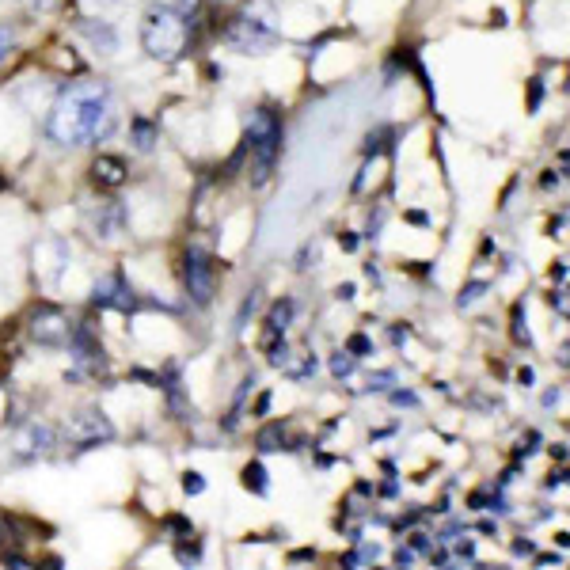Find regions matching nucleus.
I'll use <instances>...</instances> for the list:
<instances>
[{
    "instance_id": "obj_7",
    "label": "nucleus",
    "mask_w": 570,
    "mask_h": 570,
    "mask_svg": "<svg viewBox=\"0 0 570 570\" xmlns=\"http://www.w3.org/2000/svg\"><path fill=\"white\" fill-rule=\"evenodd\" d=\"M183 282H187V297L194 304L213 301V285H217V266L202 247H187L183 255Z\"/></svg>"
},
{
    "instance_id": "obj_36",
    "label": "nucleus",
    "mask_w": 570,
    "mask_h": 570,
    "mask_svg": "<svg viewBox=\"0 0 570 570\" xmlns=\"http://www.w3.org/2000/svg\"><path fill=\"white\" fill-rule=\"evenodd\" d=\"M339 244H342V251H358V236L346 232V236H339Z\"/></svg>"
},
{
    "instance_id": "obj_12",
    "label": "nucleus",
    "mask_w": 570,
    "mask_h": 570,
    "mask_svg": "<svg viewBox=\"0 0 570 570\" xmlns=\"http://www.w3.org/2000/svg\"><path fill=\"white\" fill-rule=\"evenodd\" d=\"M126 175H130V168H126V160L122 156H114V152H99L92 160V179L99 183V187H122L126 183Z\"/></svg>"
},
{
    "instance_id": "obj_13",
    "label": "nucleus",
    "mask_w": 570,
    "mask_h": 570,
    "mask_svg": "<svg viewBox=\"0 0 570 570\" xmlns=\"http://www.w3.org/2000/svg\"><path fill=\"white\" fill-rule=\"evenodd\" d=\"M293 316H297V304L289 301H278L270 312H266V346L270 342H278V339H285V331H289V323H293Z\"/></svg>"
},
{
    "instance_id": "obj_45",
    "label": "nucleus",
    "mask_w": 570,
    "mask_h": 570,
    "mask_svg": "<svg viewBox=\"0 0 570 570\" xmlns=\"http://www.w3.org/2000/svg\"><path fill=\"white\" fill-rule=\"evenodd\" d=\"M354 297V285L346 282V285H339V301H350Z\"/></svg>"
},
{
    "instance_id": "obj_32",
    "label": "nucleus",
    "mask_w": 570,
    "mask_h": 570,
    "mask_svg": "<svg viewBox=\"0 0 570 570\" xmlns=\"http://www.w3.org/2000/svg\"><path fill=\"white\" fill-rule=\"evenodd\" d=\"M4 551H12V529H8V521H0V555Z\"/></svg>"
},
{
    "instance_id": "obj_28",
    "label": "nucleus",
    "mask_w": 570,
    "mask_h": 570,
    "mask_svg": "<svg viewBox=\"0 0 570 570\" xmlns=\"http://www.w3.org/2000/svg\"><path fill=\"white\" fill-rule=\"evenodd\" d=\"M316 259H320V244H304L301 259H297V270H308V266H316Z\"/></svg>"
},
{
    "instance_id": "obj_21",
    "label": "nucleus",
    "mask_w": 570,
    "mask_h": 570,
    "mask_svg": "<svg viewBox=\"0 0 570 570\" xmlns=\"http://www.w3.org/2000/svg\"><path fill=\"white\" fill-rule=\"evenodd\" d=\"M396 369H380V373H373L369 377V384H365V392H388L392 384H396Z\"/></svg>"
},
{
    "instance_id": "obj_29",
    "label": "nucleus",
    "mask_w": 570,
    "mask_h": 570,
    "mask_svg": "<svg viewBox=\"0 0 570 570\" xmlns=\"http://www.w3.org/2000/svg\"><path fill=\"white\" fill-rule=\"evenodd\" d=\"M12 46H16V35H12L8 27H0V65L8 61V54H12Z\"/></svg>"
},
{
    "instance_id": "obj_1",
    "label": "nucleus",
    "mask_w": 570,
    "mask_h": 570,
    "mask_svg": "<svg viewBox=\"0 0 570 570\" xmlns=\"http://www.w3.org/2000/svg\"><path fill=\"white\" fill-rule=\"evenodd\" d=\"M111 130H114V95L103 80H92V76L69 80L57 92L50 118H46V133L61 149L95 145Z\"/></svg>"
},
{
    "instance_id": "obj_6",
    "label": "nucleus",
    "mask_w": 570,
    "mask_h": 570,
    "mask_svg": "<svg viewBox=\"0 0 570 570\" xmlns=\"http://www.w3.org/2000/svg\"><path fill=\"white\" fill-rule=\"evenodd\" d=\"M69 441L76 445V453H88V449L107 445V441H114L111 418L103 415V411H95V407L76 411V415L69 418Z\"/></svg>"
},
{
    "instance_id": "obj_9",
    "label": "nucleus",
    "mask_w": 570,
    "mask_h": 570,
    "mask_svg": "<svg viewBox=\"0 0 570 570\" xmlns=\"http://www.w3.org/2000/svg\"><path fill=\"white\" fill-rule=\"evenodd\" d=\"M266 350H270V365H278L285 377L297 380V384H301V380H312L316 377V369H320L316 354H308V350H293L285 339L270 342Z\"/></svg>"
},
{
    "instance_id": "obj_20",
    "label": "nucleus",
    "mask_w": 570,
    "mask_h": 570,
    "mask_svg": "<svg viewBox=\"0 0 570 570\" xmlns=\"http://www.w3.org/2000/svg\"><path fill=\"white\" fill-rule=\"evenodd\" d=\"M487 289H491L487 282H472L460 297H456V308H472L475 301H483V297H487Z\"/></svg>"
},
{
    "instance_id": "obj_34",
    "label": "nucleus",
    "mask_w": 570,
    "mask_h": 570,
    "mask_svg": "<svg viewBox=\"0 0 570 570\" xmlns=\"http://www.w3.org/2000/svg\"><path fill=\"white\" fill-rule=\"evenodd\" d=\"M517 384H521V388H532V384H536V373H532L529 365H525V369L517 373Z\"/></svg>"
},
{
    "instance_id": "obj_3",
    "label": "nucleus",
    "mask_w": 570,
    "mask_h": 570,
    "mask_svg": "<svg viewBox=\"0 0 570 570\" xmlns=\"http://www.w3.org/2000/svg\"><path fill=\"white\" fill-rule=\"evenodd\" d=\"M247 149H251V168H255V187H263L274 175V164L282 156V118L270 107H259L247 122Z\"/></svg>"
},
{
    "instance_id": "obj_15",
    "label": "nucleus",
    "mask_w": 570,
    "mask_h": 570,
    "mask_svg": "<svg viewBox=\"0 0 570 570\" xmlns=\"http://www.w3.org/2000/svg\"><path fill=\"white\" fill-rule=\"evenodd\" d=\"M156 137H160V130L152 126L149 118H133L130 122V141L137 152H152L156 149Z\"/></svg>"
},
{
    "instance_id": "obj_24",
    "label": "nucleus",
    "mask_w": 570,
    "mask_h": 570,
    "mask_svg": "<svg viewBox=\"0 0 570 570\" xmlns=\"http://www.w3.org/2000/svg\"><path fill=\"white\" fill-rule=\"evenodd\" d=\"M388 399H392L396 407H418V396L407 392V388H388Z\"/></svg>"
},
{
    "instance_id": "obj_40",
    "label": "nucleus",
    "mask_w": 570,
    "mask_h": 570,
    "mask_svg": "<svg viewBox=\"0 0 570 570\" xmlns=\"http://www.w3.org/2000/svg\"><path fill=\"white\" fill-rule=\"evenodd\" d=\"M513 551H517V555H532V540H517V544H513Z\"/></svg>"
},
{
    "instance_id": "obj_31",
    "label": "nucleus",
    "mask_w": 570,
    "mask_h": 570,
    "mask_svg": "<svg viewBox=\"0 0 570 570\" xmlns=\"http://www.w3.org/2000/svg\"><path fill=\"white\" fill-rule=\"evenodd\" d=\"M551 308H559V316H567V285H559L551 293Z\"/></svg>"
},
{
    "instance_id": "obj_25",
    "label": "nucleus",
    "mask_w": 570,
    "mask_h": 570,
    "mask_svg": "<svg viewBox=\"0 0 570 570\" xmlns=\"http://www.w3.org/2000/svg\"><path fill=\"white\" fill-rule=\"evenodd\" d=\"M255 304H259V289H251V297H247L244 308H240V316H236V331H244L247 327V316L255 312Z\"/></svg>"
},
{
    "instance_id": "obj_8",
    "label": "nucleus",
    "mask_w": 570,
    "mask_h": 570,
    "mask_svg": "<svg viewBox=\"0 0 570 570\" xmlns=\"http://www.w3.org/2000/svg\"><path fill=\"white\" fill-rule=\"evenodd\" d=\"M69 354H73V373L69 377H103L107 373V354L103 346L95 342L92 327H73V339H69Z\"/></svg>"
},
{
    "instance_id": "obj_22",
    "label": "nucleus",
    "mask_w": 570,
    "mask_h": 570,
    "mask_svg": "<svg viewBox=\"0 0 570 570\" xmlns=\"http://www.w3.org/2000/svg\"><path fill=\"white\" fill-rule=\"evenodd\" d=\"M175 559H179L183 567H198V563H202V548H198V544H175Z\"/></svg>"
},
{
    "instance_id": "obj_43",
    "label": "nucleus",
    "mask_w": 570,
    "mask_h": 570,
    "mask_svg": "<svg viewBox=\"0 0 570 570\" xmlns=\"http://www.w3.org/2000/svg\"><path fill=\"white\" fill-rule=\"evenodd\" d=\"M559 399H563V388H555V392H548V396H544V407H555Z\"/></svg>"
},
{
    "instance_id": "obj_44",
    "label": "nucleus",
    "mask_w": 570,
    "mask_h": 570,
    "mask_svg": "<svg viewBox=\"0 0 570 570\" xmlns=\"http://www.w3.org/2000/svg\"><path fill=\"white\" fill-rule=\"evenodd\" d=\"M551 278H555V282L563 285V282H567V266L559 263V266H555V270H551Z\"/></svg>"
},
{
    "instance_id": "obj_18",
    "label": "nucleus",
    "mask_w": 570,
    "mask_h": 570,
    "mask_svg": "<svg viewBox=\"0 0 570 570\" xmlns=\"http://www.w3.org/2000/svg\"><path fill=\"white\" fill-rule=\"evenodd\" d=\"M244 487L247 491H255V494L270 491V479H266V468L259 464V460H251V464L244 468Z\"/></svg>"
},
{
    "instance_id": "obj_16",
    "label": "nucleus",
    "mask_w": 570,
    "mask_h": 570,
    "mask_svg": "<svg viewBox=\"0 0 570 570\" xmlns=\"http://www.w3.org/2000/svg\"><path fill=\"white\" fill-rule=\"evenodd\" d=\"M259 449H263V453L289 449V445H285V426H282V422H270V426H263V430H259Z\"/></svg>"
},
{
    "instance_id": "obj_2",
    "label": "nucleus",
    "mask_w": 570,
    "mask_h": 570,
    "mask_svg": "<svg viewBox=\"0 0 570 570\" xmlns=\"http://www.w3.org/2000/svg\"><path fill=\"white\" fill-rule=\"evenodd\" d=\"M190 42V16H179L175 8L156 4L141 19V46L152 61H175L183 57Z\"/></svg>"
},
{
    "instance_id": "obj_37",
    "label": "nucleus",
    "mask_w": 570,
    "mask_h": 570,
    "mask_svg": "<svg viewBox=\"0 0 570 570\" xmlns=\"http://www.w3.org/2000/svg\"><path fill=\"white\" fill-rule=\"evenodd\" d=\"M456 555H460V559H475V548H472V540H464V544H456Z\"/></svg>"
},
{
    "instance_id": "obj_35",
    "label": "nucleus",
    "mask_w": 570,
    "mask_h": 570,
    "mask_svg": "<svg viewBox=\"0 0 570 570\" xmlns=\"http://www.w3.org/2000/svg\"><path fill=\"white\" fill-rule=\"evenodd\" d=\"M411 551H430V540H426L422 532H415V536H411Z\"/></svg>"
},
{
    "instance_id": "obj_41",
    "label": "nucleus",
    "mask_w": 570,
    "mask_h": 570,
    "mask_svg": "<svg viewBox=\"0 0 570 570\" xmlns=\"http://www.w3.org/2000/svg\"><path fill=\"white\" fill-rule=\"evenodd\" d=\"M563 483H567V472H555L548 479V491H555V487H563Z\"/></svg>"
},
{
    "instance_id": "obj_26",
    "label": "nucleus",
    "mask_w": 570,
    "mask_h": 570,
    "mask_svg": "<svg viewBox=\"0 0 570 570\" xmlns=\"http://www.w3.org/2000/svg\"><path fill=\"white\" fill-rule=\"evenodd\" d=\"M160 4H164V8H175V12H179V16H194V12H198V4H202V0H160Z\"/></svg>"
},
{
    "instance_id": "obj_10",
    "label": "nucleus",
    "mask_w": 570,
    "mask_h": 570,
    "mask_svg": "<svg viewBox=\"0 0 570 570\" xmlns=\"http://www.w3.org/2000/svg\"><path fill=\"white\" fill-rule=\"evenodd\" d=\"M92 301L99 304V308H118V312H130L133 304H137V297H133L130 282H126L122 274H107V278H99V282H95Z\"/></svg>"
},
{
    "instance_id": "obj_4",
    "label": "nucleus",
    "mask_w": 570,
    "mask_h": 570,
    "mask_svg": "<svg viewBox=\"0 0 570 570\" xmlns=\"http://www.w3.org/2000/svg\"><path fill=\"white\" fill-rule=\"evenodd\" d=\"M225 42L236 50V54H270L282 35H278V27L274 23H266L263 16H232L225 27Z\"/></svg>"
},
{
    "instance_id": "obj_19",
    "label": "nucleus",
    "mask_w": 570,
    "mask_h": 570,
    "mask_svg": "<svg viewBox=\"0 0 570 570\" xmlns=\"http://www.w3.org/2000/svg\"><path fill=\"white\" fill-rule=\"evenodd\" d=\"M354 365H358V358H354V354H350V350L342 346L339 354H331V377H335V380H346L350 373H354Z\"/></svg>"
},
{
    "instance_id": "obj_14",
    "label": "nucleus",
    "mask_w": 570,
    "mask_h": 570,
    "mask_svg": "<svg viewBox=\"0 0 570 570\" xmlns=\"http://www.w3.org/2000/svg\"><path fill=\"white\" fill-rule=\"evenodd\" d=\"M80 31L92 38V46H99L103 54H114V50H118V31H114L107 19H99V23H95V19H84Z\"/></svg>"
},
{
    "instance_id": "obj_39",
    "label": "nucleus",
    "mask_w": 570,
    "mask_h": 570,
    "mask_svg": "<svg viewBox=\"0 0 570 570\" xmlns=\"http://www.w3.org/2000/svg\"><path fill=\"white\" fill-rule=\"evenodd\" d=\"M289 559H293V563H304V559H316V551H312V548H304V551H293V555H289Z\"/></svg>"
},
{
    "instance_id": "obj_27",
    "label": "nucleus",
    "mask_w": 570,
    "mask_h": 570,
    "mask_svg": "<svg viewBox=\"0 0 570 570\" xmlns=\"http://www.w3.org/2000/svg\"><path fill=\"white\" fill-rule=\"evenodd\" d=\"M183 491H187V494H202V491H206V479H202V472H187V475H183Z\"/></svg>"
},
{
    "instance_id": "obj_42",
    "label": "nucleus",
    "mask_w": 570,
    "mask_h": 570,
    "mask_svg": "<svg viewBox=\"0 0 570 570\" xmlns=\"http://www.w3.org/2000/svg\"><path fill=\"white\" fill-rule=\"evenodd\" d=\"M536 563H540V567H551V563H555V567H559V563H563V555H540V559H536Z\"/></svg>"
},
{
    "instance_id": "obj_11",
    "label": "nucleus",
    "mask_w": 570,
    "mask_h": 570,
    "mask_svg": "<svg viewBox=\"0 0 570 570\" xmlns=\"http://www.w3.org/2000/svg\"><path fill=\"white\" fill-rule=\"evenodd\" d=\"M57 449V434L46 426V422H31L16 441V456L19 460H42Z\"/></svg>"
},
{
    "instance_id": "obj_23",
    "label": "nucleus",
    "mask_w": 570,
    "mask_h": 570,
    "mask_svg": "<svg viewBox=\"0 0 570 570\" xmlns=\"http://www.w3.org/2000/svg\"><path fill=\"white\" fill-rule=\"evenodd\" d=\"M346 350H350L354 358H369V354H373V339L358 331V335H350V339H346Z\"/></svg>"
},
{
    "instance_id": "obj_33",
    "label": "nucleus",
    "mask_w": 570,
    "mask_h": 570,
    "mask_svg": "<svg viewBox=\"0 0 570 570\" xmlns=\"http://www.w3.org/2000/svg\"><path fill=\"white\" fill-rule=\"evenodd\" d=\"M396 563H399V567H411V563H415V551H411V548H396Z\"/></svg>"
},
{
    "instance_id": "obj_5",
    "label": "nucleus",
    "mask_w": 570,
    "mask_h": 570,
    "mask_svg": "<svg viewBox=\"0 0 570 570\" xmlns=\"http://www.w3.org/2000/svg\"><path fill=\"white\" fill-rule=\"evenodd\" d=\"M73 327L76 323L57 304H35L31 316H27V335L46 350H65L69 339H73Z\"/></svg>"
},
{
    "instance_id": "obj_30",
    "label": "nucleus",
    "mask_w": 570,
    "mask_h": 570,
    "mask_svg": "<svg viewBox=\"0 0 570 570\" xmlns=\"http://www.w3.org/2000/svg\"><path fill=\"white\" fill-rule=\"evenodd\" d=\"M536 449H540V434H536V430H529V434H525V441H521V449H517V456H525V460H529Z\"/></svg>"
},
{
    "instance_id": "obj_17",
    "label": "nucleus",
    "mask_w": 570,
    "mask_h": 570,
    "mask_svg": "<svg viewBox=\"0 0 570 570\" xmlns=\"http://www.w3.org/2000/svg\"><path fill=\"white\" fill-rule=\"evenodd\" d=\"M513 342H517V346H532V335H529V308H525V301L513 304Z\"/></svg>"
},
{
    "instance_id": "obj_38",
    "label": "nucleus",
    "mask_w": 570,
    "mask_h": 570,
    "mask_svg": "<svg viewBox=\"0 0 570 570\" xmlns=\"http://www.w3.org/2000/svg\"><path fill=\"white\" fill-rule=\"evenodd\" d=\"M266 411H270V392H263V396H259V403H255V415L263 418Z\"/></svg>"
}]
</instances>
